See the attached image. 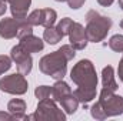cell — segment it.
Segmentation results:
<instances>
[{"mask_svg": "<svg viewBox=\"0 0 123 121\" xmlns=\"http://www.w3.org/2000/svg\"><path fill=\"white\" fill-rule=\"evenodd\" d=\"M70 78L77 86L73 94L79 103L87 104L93 98H96L97 74L90 60H80L77 64H74L70 71Z\"/></svg>", "mask_w": 123, "mask_h": 121, "instance_id": "cell-1", "label": "cell"}, {"mask_svg": "<svg viewBox=\"0 0 123 121\" xmlns=\"http://www.w3.org/2000/svg\"><path fill=\"white\" fill-rule=\"evenodd\" d=\"M112 27V19L99 14L96 10H90L86 14V36L87 40L93 43L102 41L106 36L107 31Z\"/></svg>", "mask_w": 123, "mask_h": 121, "instance_id": "cell-2", "label": "cell"}, {"mask_svg": "<svg viewBox=\"0 0 123 121\" xmlns=\"http://www.w3.org/2000/svg\"><path fill=\"white\" fill-rule=\"evenodd\" d=\"M39 68L42 73L50 76L56 81L63 80V77L66 76V71H67V59L62 54L60 50L53 51V53L42 57V60L39 63Z\"/></svg>", "mask_w": 123, "mask_h": 121, "instance_id": "cell-3", "label": "cell"}, {"mask_svg": "<svg viewBox=\"0 0 123 121\" xmlns=\"http://www.w3.org/2000/svg\"><path fill=\"white\" fill-rule=\"evenodd\" d=\"M26 120H37V121H64V113L57 108L56 101L53 98H43L37 104V110L34 114L27 116Z\"/></svg>", "mask_w": 123, "mask_h": 121, "instance_id": "cell-4", "label": "cell"}, {"mask_svg": "<svg viewBox=\"0 0 123 121\" xmlns=\"http://www.w3.org/2000/svg\"><path fill=\"white\" fill-rule=\"evenodd\" d=\"M99 104L102 105L106 117H115L123 113V97L116 95L115 91L103 88L99 95Z\"/></svg>", "mask_w": 123, "mask_h": 121, "instance_id": "cell-5", "label": "cell"}, {"mask_svg": "<svg viewBox=\"0 0 123 121\" xmlns=\"http://www.w3.org/2000/svg\"><path fill=\"white\" fill-rule=\"evenodd\" d=\"M27 80L22 73H14L10 76H6L0 80V90L7 94H14V95H22L27 91Z\"/></svg>", "mask_w": 123, "mask_h": 121, "instance_id": "cell-6", "label": "cell"}, {"mask_svg": "<svg viewBox=\"0 0 123 121\" xmlns=\"http://www.w3.org/2000/svg\"><path fill=\"white\" fill-rule=\"evenodd\" d=\"M10 57H12V60L16 63L19 73H22L23 76H27L31 71V67H33L31 56H30V53L25 51V50L20 47V44H17V46H14V47L12 49Z\"/></svg>", "mask_w": 123, "mask_h": 121, "instance_id": "cell-7", "label": "cell"}, {"mask_svg": "<svg viewBox=\"0 0 123 121\" xmlns=\"http://www.w3.org/2000/svg\"><path fill=\"white\" fill-rule=\"evenodd\" d=\"M69 40H70V44L76 49V50H83L86 46H87V36H86V29L80 24V23H76L73 22L70 30H69Z\"/></svg>", "mask_w": 123, "mask_h": 121, "instance_id": "cell-8", "label": "cell"}, {"mask_svg": "<svg viewBox=\"0 0 123 121\" xmlns=\"http://www.w3.org/2000/svg\"><path fill=\"white\" fill-rule=\"evenodd\" d=\"M20 23H22V20H17L14 17H12V19H6L4 17L0 22V37L7 38V40L16 37Z\"/></svg>", "mask_w": 123, "mask_h": 121, "instance_id": "cell-9", "label": "cell"}, {"mask_svg": "<svg viewBox=\"0 0 123 121\" xmlns=\"http://www.w3.org/2000/svg\"><path fill=\"white\" fill-rule=\"evenodd\" d=\"M9 3H10L12 16L17 20H26L31 0H9Z\"/></svg>", "mask_w": 123, "mask_h": 121, "instance_id": "cell-10", "label": "cell"}, {"mask_svg": "<svg viewBox=\"0 0 123 121\" xmlns=\"http://www.w3.org/2000/svg\"><path fill=\"white\" fill-rule=\"evenodd\" d=\"M19 44H20V47H22L25 51H27V53H39V51H42L43 47H44L43 41H42L39 37L33 36V34H29V36L20 38V43H19Z\"/></svg>", "mask_w": 123, "mask_h": 121, "instance_id": "cell-11", "label": "cell"}, {"mask_svg": "<svg viewBox=\"0 0 123 121\" xmlns=\"http://www.w3.org/2000/svg\"><path fill=\"white\" fill-rule=\"evenodd\" d=\"M7 110L13 116V120H26V117H27V116H25L26 103L20 98H13L12 101H9Z\"/></svg>", "mask_w": 123, "mask_h": 121, "instance_id": "cell-12", "label": "cell"}, {"mask_svg": "<svg viewBox=\"0 0 123 121\" xmlns=\"http://www.w3.org/2000/svg\"><path fill=\"white\" fill-rule=\"evenodd\" d=\"M73 91L72 88L69 87V84L67 83H64L63 80H57L56 83H55V86L52 87V98L56 101V103H60L62 98H64L66 95H69V94H72Z\"/></svg>", "mask_w": 123, "mask_h": 121, "instance_id": "cell-13", "label": "cell"}, {"mask_svg": "<svg viewBox=\"0 0 123 121\" xmlns=\"http://www.w3.org/2000/svg\"><path fill=\"white\" fill-rule=\"evenodd\" d=\"M102 83H103V88H107V90L116 91L117 87V83L115 80V71H113V67L112 66H107L103 68L102 71Z\"/></svg>", "mask_w": 123, "mask_h": 121, "instance_id": "cell-14", "label": "cell"}, {"mask_svg": "<svg viewBox=\"0 0 123 121\" xmlns=\"http://www.w3.org/2000/svg\"><path fill=\"white\" fill-rule=\"evenodd\" d=\"M60 104H62V107H63V110H64L67 114H73V113H76V110H77V107H79V100H77V98L74 97V94L72 93V94L66 95L64 98H62Z\"/></svg>", "mask_w": 123, "mask_h": 121, "instance_id": "cell-15", "label": "cell"}, {"mask_svg": "<svg viewBox=\"0 0 123 121\" xmlns=\"http://www.w3.org/2000/svg\"><path fill=\"white\" fill-rule=\"evenodd\" d=\"M43 38L49 44H57L63 37H62V34L59 33V30L52 26V27H46V30L43 33Z\"/></svg>", "mask_w": 123, "mask_h": 121, "instance_id": "cell-16", "label": "cell"}, {"mask_svg": "<svg viewBox=\"0 0 123 121\" xmlns=\"http://www.w3.org/2000/svg\"><path fill=\"white\" fill-rule=\"evenodd\" d=\"M57 14L53 9H42V26L52 27L56 23Z\"/></svg>", "mask_w": 123, "mask_h": 121, "instance_id": "cell-17", "label": "cell"}, {"mask_svg": "<svg viewBox=\"0 0 123 121\" xmlns=\"http://www.w3.org/2000/svg\"><path fill=\"white\" fill-rule=\"evenodd\" d=\"M109 47L116 51V53H123V36L122 34H115L109 40Z\"/></svg>", "mask_w": 123, "mask_h": 121, "instance_id": "cell-18", "label": "cell"}, {"mask_svg": "<svg viewBox=\"0 0 123 121\" xmlns=\"http://www.w3.org/2000/svg\"><path fill=\"white\" fill-rule=\"evenodd\" d=\"M72 24H73V20L69 19V17H64V19H62L60 22H59V24H57L56 29L59 30V33L62 34V37H64V36L69 34V30H70Z\"/></svg>", "mask_w": 123, "mask_h": 121, "instance_id": "cell-19", "label": "cell"}, {"mask_svg": "<svg viewBox=\"0 0 123 121\" xmlns=\"http://www.w3.org/2000/svg\"><path fill=\"white\" fill-rule=\"evenodd\" d=\"M29 34H33V26H31L30 23H27L26 20H22V23L19 26V30H17L19 40L23 38V37H26V36H29Z\"/></svg>", "mask_w": 123, "mask_h": 121, "instance_id": "cell-20", "label": "cell"}, {"mask_svg": "<svg viewBox=\"0 0 123 121\" xmlns=\"http://www.w3.org/2000/svg\"><path fill=\"white\" fill-rule=\"evenodd\" d=\"M26 22L30 23L31 26H42V9H37V10H33L30 14L26 17Z\"/></svg>", "mask_w": 123, "mask_h": 121, "instance_id": "cell-21", "label": "cell"}, {"mask_svg": "<svg viewBox=\"0 0 123 121\" xmlns=\"http://www.w3.org/2000/svg\"><path fill=\"white\" fill-rule=\"evenodd\" d=\"M90 113H92V117L96 118V120H105V118H107L106 114H105V111H103V108H102V105L99 104V101L94 103V104L92 105Z\"/></svg>", "mask_w": 123, "mask_h": 121, "instance_id": "cell-22", "label": "cell"}, {"mask_svg": "<svg viewBox=\"0 0 123 121\" xmlns=\"http://www.w3.org/2000/svg\"><path fill=\"white\" fill-rule=\"evenodd\" d=\"M52 94V87L49 86H40L34 90V95L39 98V100H43V98H49Z\"/></svg>", "mask_w": 123, "mask_h": 121, "instance_id": "cell-23", "label": "cell"}, {"mask_svg": "<svg viewBox=\"0 0 123 121\" xmlns=\"http://www.w3.org/2000/svg\"><path fill=\"white\" fill-rule=\"evenodd\" d=\"M59 50L62 51V54L67 59V61L72 60V59L76 56V49H74L72 44H64V46H62Z\"/></svg>", "mask_w": 123, "mask_h": 121, "instance_id": "cell-24", "label": "cell"}, {"mask_svg": "<svg viewBox=\"0 0 123 121\" xmlns=\"http://www.w3.org/2000/svg\"><path fill=\"white\" fill-rule=\"evenodd\" d=\"M10 67H12V57L0 56V76L6 73L7 70H10Z\"/></svg>", "mask_w": 123, "mask_h": 121, "instance_id": "cell-25", "label": "cell"}, {"mask_svg": "<svg viewBox=\"0 0 123 121\" xmlns=\"http://www.w3.org/2000/svg\"><path fill=\"white\" fill-rule=\"evenodd\" d=\"M85 1H86V0H67V3H69V7H70V9H73V10H77V9H80V7L85 4Z\"/></svg>", "mask_w": 123, "mask_h": 121, "instance_id": "cell-26", "label": "cell"}, {"mask_svg": "<svg viewBox=\"0 0 123 121\" xmlns=\"http://www.w3.org/2000/svg\"><path fill=\"white\" fill-rule=\"evenodd\" d=\"M117 74H119V78L123 81V57L122 60L119 61V67H117Z\"/></svg>", "mask_w": 123, "mask_h": 121, "instance_id": "cell-27", "label": "cell"}, {"mask_svg": "<svg viewBox=\"0 0 123 121\" xmlns=\"http://www.w3.org/2000/svg\"><path fill=\"white\" fill-rule=\"evenodd\" d=\"M4 120H13V116H12V114H7V113L0 111V121H4Z\"/></svg>", "mask_w": 123, "mask_h": 121, "instance_id": "cell-28", "label": "cell"}, {"mask_svg": "<svg viewBox=\"0 0 123 121\" xmlns=\"http://www.w3.org/2000/svg\"><path fill=\"white\" fill-rule=\"evenodd\" d=\"M7 10V6H6V1L4 0H0V16H3Z\"/></svg>", "mask_w": 123, "mask_h": 121, "instance_id": "cell-29", "label": "cell"}, {"mask_svg": "<svg viewBox=\"0 0 123 121\" xmlns=\"http://www.w3.org/2000/svg\"><path fill=\"white\" fill-rule=\"evenodd\" d=\"M113 1H115V0H97V3H99L100 6H105V7L110 6V4H112Z\"/></svg>", "mask_w": 123, "mask_h": 121, "instance_id": "cell-30", "label": "cell"}, {"mask_svg": "<svg viewBox=\"0 0 123 121\" xmlns=\"http://www.w3.org/2000/svg\"><path fill=\"white\" fill-rule=\"evenodd\" d=\"M119 6H120V9L123 10V0H119Z\"/></svg>", "mask_w": 123, "mask_h": 121, "instance_id": "cell-31", "label": "cell"}, {"mask_svg": "<svg viewBox=\"0 0 123 121\" xmlns=\"http://www.w3.org/2000/svg\"><path fill=\"white\" fill-rule=\"evenodd\" d=\"M120 27H122V29H123V20H122V22H120Z\"/></svg>", "mask_w": 123, "mask_h": 121, "instance_id": "cell-32", "label": "cell"}, {"mask_svg": "<svg viewBox=\"0 0 123 121\" xmlns=\"http://www.w3.org/2000/svg\"><path fill=\"white\" fill-rule=\"evenodd\" d=\"M56 1H60L62 3V1H67V0H56Z\"/></svg>", "mask_w": 123, "mask_h": 121, "instance_id": "cell-33", "label": "cell"}, {"mask_svg": "<svg viewBox=\"0 0 123 121\" xmlns=\"http://www.w3.org/2000/svg\"><path fill=\"white\" fill-rule=\"evenodd\" d=\"M4 1H9V0H4Z\"/></svg>", "mask_w": 123, "mask_h": 121, "instance_id": "cell-34", "label": "cell"}]
</instances>
